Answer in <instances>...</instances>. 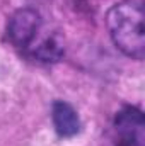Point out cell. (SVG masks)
I'll use <instances>...</instances> for the list:
<instances>
[{
    "label": "cell",
    "instance_id": "5b68a950",
    "mask_svg": "<svg viewBox=\"0 0 145 146\" xmlns=\"http://www.w3.org/2000/svg\"><path fill=\"white\" fill-rule=\"evenodd\" d=\"M53 126L56 133L63 138L75 136L80 131V119L70 104L58 100L53 104Z\"/></svg>",
    "mask_w": 145,
    "mask_h": 146
},
{
    "label": "cell",
    "instance_id": "6da1fadb",
    "mask_svg": "<svg viewBox=\"0 0 145 146\" xmlns=\"http://www.w3.org/2000/svg\"><path fill=\"white\" fill-rule=\"evenodd\" d=\"M109 34L119 51L133 60H144V5L142 0H123L113 5L106 17Z\"/></svg>",
    "mask_w": 145,
    "mask_h": 146
},
{
    "label": "cell",
    "instance_id": "3957f363",
    "mask_svg": "<svg viewBox=\"0 0 145 146\" xmlns=\"http://www.w3.org/2000/svg\"><path fill=\"white\" fill-rule=\"evenodd\" d=\"M114 146H145V122L142 110L126 106L113 121Z\"/></svg>",
    "mask_w": 145,
    "mask_h": 146
},
{
    "label": "cell",
    "instance_id": "277c9868",
    "mask_svg": "<svg viewBox=\"0 0 145 146\" xmlns=\"http://www.w3.org/2000/svg\"><path fill=\"white\" fill-rule=\"evenodd\" d=\"M63 39L56 31H43L39 33L33 46L28 49L26 56L41 63H55L63 56Z\"/></svg>",
    "mask_w": 145,
    "mask_h": 146
},
{
    "label": "cell",
    "instance_id": "7a4b0ae2",
    "mask_svg": "<svg viewBox=\"0 0 145 146\" xmlns=\"http://www.w3.org/2000/svg\"><path fill=\"white\" fill-rule=\"evenodd\" d=\"M43 19L33 9H19L12 14L7 24V37L12 46L21 49L24 54L33 46L39 33L43 31Z\"/></svg>",
    "mask_w": 145,
    "mask_h": 146
}]
</instances>
